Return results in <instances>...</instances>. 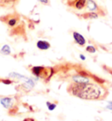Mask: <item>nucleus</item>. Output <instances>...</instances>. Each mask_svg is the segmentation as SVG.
Segmentation results:
<instances>
[{
	"label": "nucleus",
	"instance_id": "obj_1",
	"mask_svg": "<svg viewBox=\"0 0 112 121\" xmlns=\"http://www.w3.org/2000/svg\"><path fill=\"white\" fill-rule=\"evenodd\" d=\"M71 93L82 99H97L103 94V89L100 86L92 83H75L69 89Z\"/></svg>",
	"mask_w": 112,
	"mask_h": 121
},
{
	"label": "nucleus",
	"instance_id": "obj_2",
	"mask_svg": "<svg viewBox=\"0 0 112 121\" xmlns=\"http://www.w3.org/2000/svg\"><path fill=\"white\" fill-rule=\"evenodd\" d=\"M73 80L76 83H88V82H89V78L83 74H79V75L73 76Z\"/></svg>",
	"mask_w": 112,
	"mask_h": 121
},
{
	"label": "nucleus",
	"instance_id": "obj_3",
	"mask_svg": "<svg viewBox=\"0 0 112 121\" xmlns=\"http://www.w3.org/2000/svg\"><path fill=\"white\" fill-rule=\"evenodd\" d=\"M73 37L75 42L80 46H84L86 43V39L83 36H82L81 33H77V32H74L73 33Z\"/></svg>",
	"mask_w": 112,
	"mask_h": 121
},
{
	"label": "nucleus",
	"instance_id": "obj_4",
	"mask_svg": "<svg viewBox=\"0 0 112 121\" xmlns=\"http://www.w3.org/2000/svg\"><path fill=\"white\" fill-rule=\"evenodd\" d=\"M37 48L40 50H47L50 48V43L46 40H39L37 42Z\"/></svg>",
	"mask_w": 112,
	"mask_h": 121
},
{
	"label": "nucleus",
	"instance_id": "obj_5",
	"mask_svg": "<svg viewBox=\"0 0 112 121\" xmlns=\"http://www.w3.org/2000/svg\"><path fill=\"white\" fill-rule=\"evenodd\" d=\"M86 5H87V8H88L90 12H95V11L98 10V6H97V4H95V2L93 1V0H87Z\"/></svg>",
	"mask_w": 112,
	"mask_h": 121
},
{
	"label": "nucleus",
	"instance_id": "obj_6",
	"mask_svg": "<svg viewBox=\"0 0 112 121\" xmlns=\"http://www.w3.org/2000/svg\"><path fill=\"white\" fill-rule=\"evenodd\" d=\"M45 71V68L41 66H35L32 69V72L34 76H41V74Z\"/></svg>",
	"mask_w": 112,
	"mask_h": 121
},
{
	"label": "nucleus",
	"instance_id": "obj_7",
	"mask_svg": "<svg viewBox=\"0 0 112 121\" xmlns=\"http://www.w3.org/2000/svg\"><path fill=\"white\" fill-rule=\"evenodd\" d=\"M0 103H1V104H2L4 108L8 109V108H10L11 105H12V98H10V97H4V98H1Z\"/></svg>",
	"mask_w": 112,
	"mask_h": 121
},
{
	"label": "nucleus",
	"instance_id": "obj_8",
	"mask_svg": "<svg viewBox=\"0 0 112 121\" xmlns=\"http://www.w3.org/2000/svg\"><path fill=\"white\" fill-rule=\"evenodd\" d=\"M86 4H87V0H77L75 3V8L78 10L83 9Z\"/></svg>",
	"mask_w": 112,
	"mask_h": 121
},
{
	"label": "nucleus",
	"instance_id": "obj_9",
	"mask_svg": "<svg viewBox=\"0 0 112 121\" xmlns=\"http://www.w3.org/2000/svg\"><path fill=\"white\" fill-rule=\"evenodd\" d=\"M1 53L4 54V55H10L11 54V48H10V47L8 45H4L1 48Z\"/></svg>",
	"mask_w": 112,
	"mask_h": 121
},
{
	"label": "nucleus",
	"instance_id": "obj_10",
	"mask_svg": "<svg viewBox=\"0 0 112 121\" xmlns=\"http://www.w3.org/2000/svg\"><path fill=\"white\" fill-rule=\"evenodd\" d=\"M84 18H98V14L95 13V12H91L89 13H87V14H84Z\"/></svg>",
	"mask_w": 112,
	"mask_h": 121
},
{
	"label": "nucleus",
	"instance_id": "obj_11",
	"mask_svg": "<svg viewBox=\"0 0 112 121\" xmlns=\"http://www.w3.org/2000/svg\"><path fill=\"white\" fill-rule=\"evenodd\" d=\"M86 50H87L88 53H91V54H94V53H95V52H96V49H95V47H93V46H88V47L86 48Z\"/></svg>",
	"mask_w": 112,
	"mask_h": 121
},
{
	"label": "nucleus",
	"instance_id": "obj_12",
	"mask_svg": "<svg viewBox=\"0 0 112 121\" xmlns=\"http://www.w3.org/2000/svg\"><path fill=\"white\" fill-rule=\"evenodd\" d=\"M46 105L48 107L49 111H54L56 108V104H51L50 102H46Z\"/></svg>",
	"mask_w": 112,
	"mask_h": 121
},
{
	"label": "nucleus",
	"instance_id": "obj_13",
	"mask_svg": "<svg viewBox=\"0 0 112 121\" xmlns=\"http://www.w3.org/2000/svg\"><path fill=\"white\" fill-rule=\"evenodd\" d=\"M17 24V19L16 18H11L9 21H8V25L10 26H14Z\"/></svg>",
	"mask_w": 112,
	"mask_h": 121
},
{
	"label": "nucleus",
	"instance_id": "obj_14",
	"mask_svg": "<svg viewBox=\"0 0 112 121\" xmlns=\"http://www.w3.org/2000/svg\"><path fill=\"white\" fill-rule=\"evenodd\" d=\"M107 109L110 110V111H112V101L111 102H109V104H107Z\"/></svg>",
	"mask_w": 112,
	"mask_h": 121
},
{
	"label": "nucleus",
	"instance_id": "obj_15",
	"mask_svg": "<svg viewBox=\"0 0 112 121\" xmlns=\"http://www.w3.org/2000/svg\"><path fill=\"white\" fill-rule=\"evenodd\" d=\"M3 82L4 83H5V84H11L12 82L11 81V80H3Z\"/></svg>",
	"mask_w": 112,
	"mask_h": 121
},
{
	"label": "nucleus",
	"instance_id": "obj_16",
	"mask_svg": "<svg viewBox=\"0 0 112 121\" xmlns=\"http://www.w3.org/2000/svg\"><path fill=\"white\" fill-rule=\"evenodd\" d=\"M39 2H41L42 4H47L48 3V0H39Z\"/></svg>",
	"mask_w": 112,
	"mask_h": 121
},
{
	"label": "nucleus",
	"instance_id": "obj_17",
	"mask_svg": "<svg viewBox=\"0 0 112 121\" xmlns=\"http://www.w3.org/2000/svg\"><path fill=\"white\" fill-rule=\"evenodd\" d=\"M80 58H81V59H82V60H86V57H85V56L83 55H80Z\"/></svg>",
	"mask_w": 112,
	"mask_h": 121
},
{
	"label": "nucleus",
	"instance_id": "obj_18",
	"mask_svg": "<svg viewBox=\"0 0 112 121\" xmlns=\"http://www.w3.org/2000/svg\"><path fill=\"white\" fill-rule=\"evenodd\" d=\"M24 121H34V119H33V118H25Z\"/></svg>",
	"mask_w": 112,
	"mask_h": 121
},
{
	"label": "nucleus",
	"instance_id": "obj_19",
	"mask_svg": "<svg viewBox=\"0 0 112 121\" xmlns=\"http://www.w3.org/2000/svg\"><path fill=\"white\" fill-rule=\"evenodd\" d=\"M6 1H10V0H6ZM12 1H15V0H12Z\"/></svg>",
	"mask_w": 112,
	"mask_h": 121
}]
</instances>
